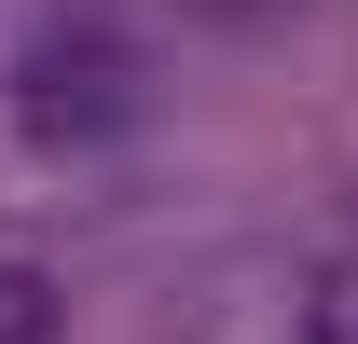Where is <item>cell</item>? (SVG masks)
Masks as SVG:
<instances>
[{
  "mask_svg": "<svg viewBox=\"0 0 358 344\" xmlns=\"http://www.w3.org/2000/svg\"><path fill=\"white\" fill-rule=\"evenodd\" d=\"M289 331L303 344H358V248H331L303 289H289Z\"/></svg>",
  "mask_w": 358,
  "mask_h": 344,
  "instance_id": "6da1fadb",
  "label": "cell"
}]
</instances>
